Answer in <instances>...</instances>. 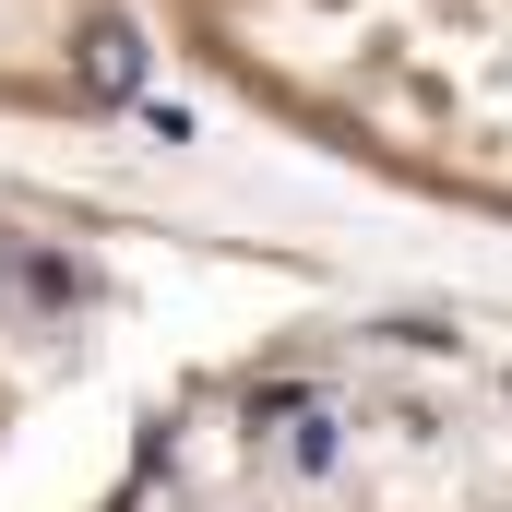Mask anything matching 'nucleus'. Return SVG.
Wrapping results in <instances>:
<instances>
[{
    "label": "nucleus",
    "mask_w": 512,
    "mask_h": 512,
    "mask_svg": "<svg viewBox=\"0 0 512 512\" xmlns=\"http://www.w3.org/2000/svg\"><path fill=\"white\" fill-rule=\"evenodd\" d=\"M84 84H96V96H131V84H143V36H131L120 12L84 24Z\"/></svg>",
    "instance_id": "obj_1"
}]
</instances>
